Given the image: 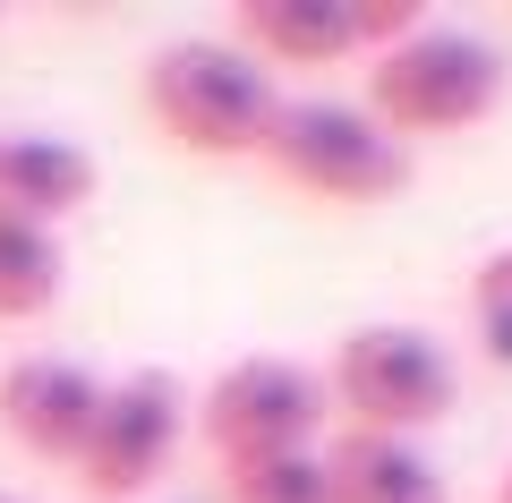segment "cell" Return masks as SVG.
<instances>
[{"mask_svg":"<svg viewBox=\"0 0 512 503\" xmlns=\"http://www.w3.org/2000/svg\"><path fill=\"white\" fill-rule=\"evenodd\" d=\"M137 94H146L154 137L180 145V154H197V162H248V154H265V137H274V120H282L274 77L256 69L231 35L163 43V52L146 60V77H137Z\"/></svg>","mask_w":512,"mask_h":503,"instance_id":"6da1fadb","label":"cell"},{"mask_svg":"<svg viewBox=\"0 0 512 503\" xmlns=\"http://www.w3.org/2000/svg\"><path fill=\"white\" fill-rule=\"evenodd\" d=\"M504 52L487 35H461V26H419L410 43H393L384 60H367V94L376 128L393 137H461V128L495 120L504 111Z\"/></svg>","mask_w":512,"mask_h":503,"instance_id":"7a4b0ae2","label":"cell"},{"mask_svg":"<svg viewBox=\"0 0 512 503\" xmlns=\"http://www.w3.org/2000/svg\"><path fill=\"white\" fill-rule=\"evenodd\" d=\"M325 393H333V410H342L350 435L419 444L453 410V359H444V342L419 333V324H350L342 342H333Z\"/></svg>","mask_w":512,"mask_h":503,"instance_id":"3957f363","label":"cell"},{"mask_svg":"<svg viewBox=\"0 0 512 503\" xmlns=\"http://www.w3.org/2000/svg\"><path fill=\"white\" fill-rule=\"evenodd\" d=\"M265 171L291 180L299 197L316 205H376L393 188H410V154L393 128H376L367 103H333V94H308V103H282L274 137H265Z\"/></svg>","mask_w":512,"mask_h":503,"instance_id":"277c9868","label":"cell"},{"mask_svg":"<svg viewBox=\"0 0 512 503\" xmlns=\"http://www.w3.org/2000/svg\"><path fill=\"white\" fill-rule=\"evenodd\" d=\"M325 376L282 350H248V359L214 367V384L197 393V444L222 461H256V452H316L325 444Z\"/></svg>","mask_w":512,"mask_h":503,"instance_id":"5b68a950","label":"cell"},{"mask_svg":"<svg viewBox=\"0 0 512 503\" xmlns=\"http://www.w3.org/2000/svg\"><path fill=\"white\" fill-rule=\"evenodd\" d=\"M188 435V393L171 367H128L120 384H103V418H94L86 452H77V495L86 503H137L171 469Z\"/></svg>","mask_w":512,"mask_h":503,"instance_id":"8992f818","label":"cell"},{"mask_svg":"<svg viewBox=\"0 0 512 503\" xmlns=\"http://www.w3.org/2000/svg\"><path fill=\"white\" fill-rule=\"evenodd\" d=\"M94 418H103V376H94V367L52 359V350L0 367V435H9L26 461L77 469V452H86Z\"/></svg>","mask_w":512,"mask_h":503,"instance_id":"52a82bcc","label":"cell"},{"mask_svg":"<svg viewBox=\"0 0 512 503\" xmlns=\"http://www.w3.org/2000/svg\"><path fill=\"white\" fill-rule=\"evenodd\" d=\"M94 188H103V162H94L77 137H52V128H0V214L60 231L69 214L94 205Z\"/></svg>","mask_w":512,"mask_h":503,"instance_id":"ba28073f","label":"cell"},{"mask_svg":"<svg viewBox=\"0 0 512 503\" xmlns=\"http://www.w3.org/2000/svg\"><path fill=\"white\" fill-rule=\"evenodd\" d=\"M231 43L265 77L359 60V43H350V0H239L231 9Z\"/></svg>","mask_w":512,"mask_h":503,"instance_id":"9c48e42d","label":"cell"},{"mask_svg":"<svg viewBox=\"0 0 512 503\" xmlns=\"http://www.w3.org/2000/svg\"><path fill=\"white\" fill-rule=\"evenodd\" d=\"M325 469H333V503H453L444 469L419 444L393 435H325Z\"/></svg>","mask_w":512,"mask_h":503,"instance_id":"30bf717a","label":"cell"},{"mask_svg":"<svg viewBox=\"0 0 512 503\" xmlns=\"http://www.w3.org/2000/svg\"><path fill=\"white\" fill-rule=\"evenodd\" d=\"M60 290H69V256H60V231L0 214V324H35V316H52Z\"/></svg>","mask_w":512,"mask_h":503,"instance_id":"8fae6325","label":"cell"},{"mask_svg":"<svg viewBox=\"0 0 512 503\" xmlns=\"http://www.w3.org/2000/svg\"><path fill=\"white\" fill-rule=\"evenodd\" d=\"M222 503H333L325 444H316V452H256V461H222Z\"/></svg>","mask_w":512,"mask_h":503,"instance_id":"7c38bea8","label":"cell"},{"mask_svg":"<svg viewBox=\"0 0 512 503\" xmlns=\"http://www.w3.org/2000/svg\"><path fill=\"white\" fill-rule=\"evenodd\" d=\"M427 18V0H350V43H359V60H384L393 43H410Z\"/></svg>","mask_w":512,"mask_h":503,"instance_id":"4fadbf2b","label":"cell"},{"mask_svg":"<svg viewBox=\"0 0 512 503\" xmlns=\"http://www.w3.org/2000/svg\"><path fill=\"white\" fill-rule=\"evenodd\" d=\"M495 307H512V248H487L470 273V316H495Z\"/></svg>","mask_w":512,"mask_h":503,"instance_id":"5bb4252c","label":"cell"},{"mask_svg":"<svg viewBox=\"0 0 512 503\" xmlns=\"http://www.w3.org/2000/svg\"><path fill=\"white\" fill-rule=\"evenodd\" d=\"M478 324V350H487V367H512V307H495V316H470Z\"/></svg>","mask_w":512,"mask_h":503,"instance_id":"9a60e30c","label":"cell"},{"mask_svg":"<svg viewBox=\"0 0 512 503\" xmlns=\"http://www.w3.org/2000/svg\"><path fill=\"white\" fill-rule=\"evenodd\" d=\"M495 503H512V461H504V478H495Z\"/></svg>","mask_w":512,"mask_h":503,"instance_id":"2e32d148","label":"cell"},{"mask_svg":"<svg viewBox=\"0 0 512 503\" xmlns=\"http://www.w3.org/2000/svg\"><path fill=\"white\" fill-rule=\"evenodd\" d=\"M0 503H18V495H0Z\"/></svg>","mask_w":512,"mask_h":503,"instance_id":"e0dca14e","label":"cell"}]
</instances>
